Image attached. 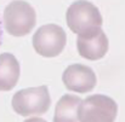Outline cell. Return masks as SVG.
<instances>
[{
	"instance_id": "3",
	"label": "cell",
	"mask_w": 125,
	"mask_h": 122,
	"mask_svg": "<svg viewBox=\"0 0 125 122\" xmlns=\"http://www.w3.org/2000/svg\"><path fill=\"white\" fill-rule=\"evenodd\" d=\"M11 105L13 111L21 116L42 115L51 105L49 89L46 86L21 89L12 97Z\"/></svg>"
},
{
	"instance_id": "10",
	"label": "cell",
	"mask_w": 125,
	"mask_h": 122,
	"mask_svg": "<svg viewBox=\"0 0 125 122\" xmlns=\"http://www.w3.org/2000/svg\"><path fill=\"white\" fill-rule=\"evenodd\" d=\"M24 122H46V121L40 119V117H31V119H27Z\"/></svg>"
},
{
	"instance_id": "1",
	"label": "cell",
	"mask_w": 125,
	"mask_h": 122,
	"mask_svg": "<svg viewBox=\"0 0 125 122\" xmlns=\"http://www.w3.org/2000/svg\"><path fill=\"white\" fill-rule=\"evenodd\" d=\"M68 28L79 38H91L102 30L100 10L87 0H77L67 9Z\"/></svg>"
},
{
	"instance_id": "6",
	"label": "cell",
	"mask_w": 125,
	"mask_h": 122,
	"mask_svg": "<svg viewBox=\"0 0 125 122\" xmlns=\"http://www.w3.org/2000/svg\"><path fill=\"white\" fill-rule=\"evenodd\" d=\"M62 81L67 89L77 93H87L96 86V74L84 64H72L66 68L62 75Z\"/></svg>"
},
{
	"instance_id": "9",
	"label": "cell",
	"mask_w": 125,
	"mask_h": 122,
	"mask_svg": "<svg viewBox=\"0 0 125 122\" xmlns=\"http://www.w3.org/2000/svg\"><path fill=\"white\" fill-rule=\"evenodd\" d=\"M82 99L74 94H64L56 104L53 122H79L78 109Z\"/></svg>"
},
{
	"instance_id": "5",
	"label": "cell",
	"mask_w": 125,
	"mask_h": 122,
	"mask_svg": "<svg viewBox=\"0 0 125 122\" xmlns=\"http://www.w3.org/2000/svg\"><path fill=\"white\" fill-rule=\"evenodd\" d=\"M67 36L64 30L57 24H44L33 35V47L38 54L46 58L58 56L64 46Z\"/></svg>"
},
{
	"instance_id": "11",
	"label": "cell",
	"mask_w": 125,
	"mask_h": 122,
	"mask_svg": "<svg viewBox=\"0 0 125 122\" xmlns=\"http://www.w3.org/2000/svg\"><path fill=\"white\" fill-rule=\"evenodd\" d=\"M0 39H1V30H0Z\"/></svg>"
},
{
	"instance_id": "4",
	"label": "cell",
	"mask_w": 125,
	"mask_h": 122,
	"mask_svg": "<svg viewBox=\"0 0 125 122\" xmlns=\"http://www.w3.org/2000/svg\"><path fill=\"white\" fill-rule=\"evenodd\" d=\"M118 114L117 103L104 94H92L82 99L78 109L79 122H114Z\"/></svg>"
},
{
	"instance_id": "2",
	"label": "cell",
	"mask_w": 125,
	"mask_h": 122,
	"mask_svg": "<svg viewBox=\"0 0 125 122\" xmlns=\"http://www.w3.org/2000/svg\"><path fill=\"white\" fill-rule=\"evenodd\" d=\"M4 27L12 36L28 35L37 23V15L31 4L24 0H13L4 10Z\"/></svg>"
},
{
	"instance_id": "7",
	"label": "cell",
	"mask_w": 125,
	"mask_h": 122,
	"mask_svg": "<svg viewBox=\"0 0 125 122\" xmlns=\"http://www.w3.org/2000/svg\"><path fill=\"white\" fill-rule=\"evenodd\" d=\"M108 38L103 30L91 38H77V47L79 54L89 61H97L106 56L108 51Z\"/></svg>"
},
{
	"instance_id": "8",
	"label": "cell",
	"mask_w": 125,
	"mask_h": 122,
	"mask_svg": "<svg viewBox=\"0 0 125 122\" xmlns=\"http://www.w3.org/2000/svg\"><path fill=\"white\" fill-rule=\"evenodd\" d=\"M21 74L20 63L11 53L0 54V92L11 91L18 82Z\"/></svg>"
}]
</instances>
